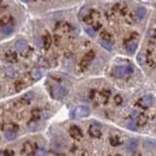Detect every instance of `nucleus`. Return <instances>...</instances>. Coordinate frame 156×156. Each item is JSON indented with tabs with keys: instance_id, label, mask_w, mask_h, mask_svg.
Segmentation results:
<instances>
[{
	"instance_id": "obj_20",
	"label": "nucleus",
	"mask_w": 156,
	"mask_h": 156,
	"mask_svg": "<svg viewBox=\"0 0 156 156\" xmlns=\"http://www.w3.org/2000/svg\"><path fill=\"white\" fill-rule=\"evenodd\" d=\"M127 129H129V130H132V131H136L137 129H138L136 121H135L133 119H131V120L127 122Z\"/></svg>"
},
{
	"instance_id": "obj_2",
	"label": "nucleus",
	"mask_w": 156,
	"mask_h": 156,
	"mask_svg": "<svg viewBox=\"0 0 156 156\" xmlns=\"http://www.w3.org/2000/svg\"><path fill=\"white\" fill-rule=\"evenodd\" d=\"M67 93H69L67 89L64 88V87H61V85H55V87H53L52 90H51L52 98H55V100H61V98H64L67 95Z\"/></svg>"
},
{
	"instance_id": "obj_28",
	"label": "nucleus",
	"mask_w": 156,
	"mask_h": 156,
	"mask_svg": "<svg viewBox=\"0 0 156 156\" xmlns=\"http://www.w3.org/2000/svg\"><path fill=\"white\" fill-rule=\"evenodd\" d=\"M0 113H1V108H0Z\"/></svg>"
},
{
	"instance_id": "obj_11",
	"label": "nucleus",
	"mask_w": 156,
	"mask_h": 156,
	"mask_svg": "<svg viewBox=\"0 0 156 156\" xmlns=\"http://www.w3.org/2000/svg\"><path fill=\"white\" fill-rule=\"evenodd\" d=\"M137 49V41L136 40H130L129 42H126V51L130 54H133Z\"/></svg>"
},
{
	"instance_id": "obj_27",
	"label": "nucleus",
	"mask_w": 156,
	"mask_h": 156,
	"mask_svg": "<svg viewBox=\"0 0 156 156\" xmlns=\"http://www.w3.org/2000/svg\"><path fill=\"white\" fill-rule=\"evenodd\" d=\"M23 2H30V1H33V0H22Z\"/></svg>"
},
{
	"instance_id": "obj_19",
	"label": "nucleus",
	"mask_w": 156,
	"mask_h": 156,
	"mask_svg": "<svg viewBox=\"0 0 156 156\" xmlns=\"http://www.w3.org/2000/svg\"><path fill=\"white\" fill-rule=\"evenodd\" d=\"M144 148L145 149H155V142L154 140H150V139H148V140H145L144 142Z\"/></svg>"
},
{
	"instance_id": "obj_12",
	"label": "nucleus",
	"mask_w": 156,
	"mask_h": 156,
	"mask_svg": "<svg viewBox=\"0 0 156 156\" xmlns=\"http://www.w3.org/2000/svg\"><path fill=\"white\" fill-rule=\"evenodd\" d=\"M145 15H147V10H145V7H143V6L137 7L136 11H135V16H136L137 20H143V18L145 17Z\"/></svg>"
},
{
	"instance_id": "obj_3",
	"label": "nucleus",
	"mask_w": 156,
	"mask_h": 156,
	"mask_svg": "<svg viewBox=\"0 0 156 156\" xmlns=\"http://www.w3.org/2000/svg\"><path fill=\"white\" fill-rule=\"evenodd\" d=\"M36 149H37V145L35 143H33V142H25L23 144V148H22V154H25V155H35Z\"/></svg>"
},
{
	"instance_id": "obj_6",
	"label": "nucleus",
	"mask_w": 156,
	"mask_h": 156,
	"mask_svg": "<svg viewBox=\"0 0 156 156\" xmlns=\"http://www.w3.org/2000/svg\"><path fill=\"white\" fill-rule=\"evenodd\" d=\"M154 103V98L153 95H145L138 101V105L142 107V108H149L151 107Z\"/></svg>"
},
{
	"instance_id": "obj_1",
	"label": "nucleus",
	"mask_w": 156,
	"mask_h": 156,
	"mask_svg": "<svg viewBox=\"0 0 156 156\" xmlns=\"http://www.w3.org/2000/svg\"><path fill=\"white\" fill-rule=\"evenodd\" d=\"M112 73L117 78H127L133 73V67L131 65H118L113 67Z\"/></svg>"
},
{
	"instance_id": "obj_22",
	"label": "nucleus",
	"mask_w": 156,
	"mask_h": 156,
	"mask_svg": "<svg viewBox=\"0 0 156 156\" xmlns=\"http://www.w3.org/2000/svg\"><path fill=\"white\" fill-rule=\"evenodd\" d=\"M101 39L107 40V41H112V35H111L108 31L103 30V31H101Z\"/></svg>"
},
{
	"instance_id": "obj_18",
	"label": "nucleus",
	"mask_w": 156,
	"mask_h": 156,
	"mask_svg": "<svg viewBox=\"0 0 156 156\" xmlns=\"http://www.w3.org/2000/svg\"><path fill=\"white\" fill-rule=\"evenodd\" d=\"M5 59L7 60V61H16L17 60V57H16V53H13V52H7L6 53V55H5Z\"/></svg>"
},
{
	"instance_id": "obj_7",
	"label": "nucleus",
	"mask_w": 156,
	"mask_h": 156,
	"mask_svg": "<svg viewBox=\"0 0 156 156\" xmlns=\"http://www.w3.org/2000/svg\"><path fill=\"white\" fill-rule=\"evenodd\" d=\"M70 136L72 137L75 140H80L83 138V132L78 126L73 125V126L70 127Z\"/></svg>"
},
{
	"instance_id": "obj_8",
	"label": "nucleus",
	"mask_w": 156,
	"mask_h": 156,
	"mask_svg": "<svg viewBox=\"0 0 156 156\" xmlns=\"http://www.w3.org/2000/svg\"><path fill=\"white\" fill-rule=\"evenodd\" d=\"M75 114H76V117H78V118H85L90 114V109H89L87 106H79V107L76 108Z\"/></svg>"
},
{
	"instance_id": "obj_17",
	"label": "nucleus",
	"mask_w": 156,
	"mask_h": 156,
	"mask_svg": "<svg viewBox=\"0 0 156 156\" xmlns=\"http://www.w3.org/2000/svg\"><path fill=\"white\" fill-rule=\"evenodd\" d=\"M101 44H102V47H105L107 51H112V49H113V42H112V41L101 40Z\"/></svg>"
},
{
	"instance_id": "obj_23",
	"label": "nucleus",
	"mask_w": 156,
	"mask_h": 156,
	"mask_svg": "<svg viewBox=\"0 0 156 156\" xmlns=\"http://www.w3.org/2000/svg\"><path fill=\"white\" fill-rule=\"evenodd\" d=\"M109 142H111V144H112L113 147H118V145H120V144H121V140H120L118 137H111Z\"/></svg>"
},
{
	"instance_id": "obj_21",
	"label": "nucleus",
	"mask_w": 156,
	"mask_h": 156,
	"mask_svg": "<svg viewBox=\"0 0 156 156\" xmlns=\"http://www.w3.org/2000/svg\"><path fill=\"white\" fill-rule=\"evenodd\" d=\"M137 145H138V142L136 139H131V142L129 143V147H127V150H136L137 149Z\"/></svg>"
},
{
	"instance_id": "obj_26",
	"label": "nucleus",
	"mask_w": 156,
	"mask_h": 156,
	"mask_svg": "<svg viewBox=\"0 0 156 156\" xmlns=\"http://www.w3.org/2000/svg\"><path fill=\"white\" fill-rule=\"evenodd\" d=\"M46 154H47L46 149H36V153H35V155H46Z\"/></svg>"
},
{
	"instance_id": "obj_13",
	"label": "nucleus",
	"mask_w": 156,
	"mask_h": 156,
	"mask_svg": "<svg viewBox=\"0 0 156 156\" xmlns=\"http://www.w3.org/2000/svg\"><path fill=\"white\" fill-rule=\"evenodd\" d=\"M133 120L136 121V124H137V126H138V127H139V126H144V125L147 124V121H148L147 117H145L143 113H138V115H137Z\"/></svg>"
},
{
	"instance_id": "obj_5",
	"label": "nucleus",
	"mask_w": 156,
	"mask_h": 156,
	"mask_svg": "<svg viewBox=\"0 0 156 156\" xmlns=\"http://www.w3.org/2000/svg\"><path fill=\"white\" fill-rule=\"evenodd\" d=\"M94 57H95V53L93 52V51H90V52H88L84 57H83V59H82V61H80V67L84 70V69H87L90 64H91V61H93V59H94Z\"/></svg>"
},
{
	"instance_id": "obj_9",
	"label": "nucleus",
	"mask_w": 156,
	"mask_h": 156,
	"mask_svg": "<svg viewBox=\"0 0 156 156\" xmlns=\"http://www.w3.org/2000/svg\"><path fill=\"white\" fill-rule=\"evenodd\" d=\"M16 49H17V52L20 53L22 55H25V53L28 51V43L24 40H18L16 42Z\"/></svg>"
},
{
	"instance_id": "obj_4",
	"label": "nucleus",
	"mask_w": 156,
	"mask_h": 156,
	"mask_svg": "<svg viewBox=\"0 0 156 156\" xmlns=\"http://www.w3.org/2000/svg\"><path fill=\"white\" fill-rule=\"evenodd\" d=\"M89 135L94 138H98L102 135V126L98 122H93V125H90L89 127Z\"/></svg>"
},
{
	"instance_id": "obj_10",
	"label": "nucleus",
	"mask_w": 156,
	"mask_h": 156,
	"mask_svg": "<svg viewBox=\"0 0 156 156\" xmlns=\"http://www.w3.org/2000/svg\"><path fill=\"white\" fill-rule=\"evenodd\" d=\"M0 29H1V31H2V34H5V35H10V34H12L13 33V23L12 22H10V23H5V24H0Z\"/></svg>"
},
{
	"instance_id": "obj_14",
	"label": "nucleus",
	"mask_w": 156,
	"mask_h": 156,
	"mask_svg": "<svg viewBox=\"0 0 156 156\" xmlns=\"http://www.w3.org/2000/svg\"><path fill=\"white\" fill-rule=\"evenodd\" d=\"M31 78L34 79V80H39L42 78V71L40 70V69H34V70H31Z\"/></svg>"
},
{
	"instance_id": "obj_15",
	"label": "nucleus",
	"mask_w": 156,
	"mask_h": 156,
	"mask_svg": "<svg viewBox=\"0 0 156 156\" xmlns=\"http://www.w3.org/2000/svg\"><path fill=\"white\" fill-rule=\"evenodd\" d=\"M5 137L9 140H13L17 137V131L16 130H6L5 131Z\"/></svg>"
},
{
	"instance_id": "obj_16",
	"label": "nucleus",
	"mask_w": 156,
	"mask_h": 156,
	"mask_svg": "<svg viewBox=\"0 0 156 156\" xmlns=\"http://www.w3.org/2000/svg\"><path fill=\"white\" fill-rule=\"evenodd\" d=\"M43 48L44 49H49V47H51V44H52V40H51V36L49 35H44L43 36Z\"/></svg>"
},
{
	"instance_id": "obj_24",
	"label": "nucleus",
	"mask_w": 156,
	"mask_h": 156,
	"mask_svg": "<svg viewBox=\"0 0 156 156\" xmlns=\"http://www.w3.org/2000/svg\"><path fill=\"white\" fill-rule=\"evenodd\" d=\"M5 72H6V76H9V77H11V78H13V77H16V71L13 70V69H11V67H9V69H6L5 70Z\"/></svg>"
},
{
	"instance_id": "obj_25",
	"label": "nucleus",
	"mask_w": 156,
	"mask_h": 156,
	"mask_svg": "<svg viewBox=\"0 0 156 156\" xmlns=\"http://www.w3.org/2000/svg\"><path fill=\"white\" fill-rule=\"evenodd\" d=\"M114 102H115V105H120V103H122V98H121V95H115V98H114Z\"/></svg>"
}]
</instances>
